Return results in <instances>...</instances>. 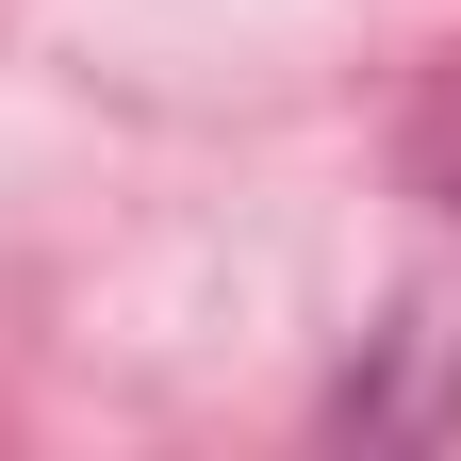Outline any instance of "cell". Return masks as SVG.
<instances>
[]
</instances>
